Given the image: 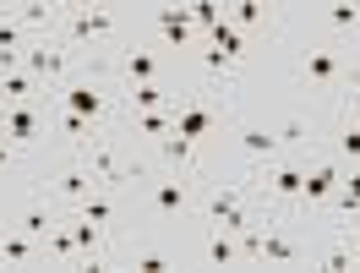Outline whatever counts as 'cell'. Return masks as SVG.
Here are the masks:
<instances>
[{
    "mask_svg": "<svg viewBox=\"0 0 360 273\" xmlns=\"http://www.w3.org/2000/svg\"><path fill=\"white\" fill-rule=\"evenodd\" d=\"M131 132L136 136H169L175 132V115L169 110H142V115H131Z\"/></svg>",
    "mask_w": 360,
    "mask_h": 273,
    "instance_id": "18",
    "label": "cell"
},
{
    "mask_svg": "<svg viewBox=\"0 0 360 273\" xmlns=\"http://www.w3.org/2000/svg\"><path fill=\"white\" fill-rule=\"evenodd\" d=\"M82 219H93V224H110V219H115V203H110V197H82Z\"/></svg>",
    "mask_w": 360,
    "mask_h": 273,
    "instance_id": "28",
    "label": "cell"
},
{
    "mask_svg": "<svg viewBox=\"0 0 360 273\" xmlns=\"http://www.w3.org/2000/svg\"><path fill=\"white\" fill-rule=\"evenodd\" d=\"M322 23L333 27V33H355V27H360V6H355V0H338V6L322 11Z\"/></svg>",
    "mask_w": 360,
    "mask_h": 273,
    "instance_id": "21",
    "label": "cell"
},
{
    "mask_svg": "<svg viewBox=\"0 0 360 273\" xmlns=\"http://www.w3.org/2000/svg\"><path fill=\"white\" fill-rule=\"evenodd\" d=\"M300 186H306V170H300V164H273L268 170V191L278 203H300Z\"/></svg>",
    "mask_w": 360,
    "mask_h": 273,
    "instance_id": "11",
    "label": "cell"
},
{
    "mask_svg": "<svg viewBox=\"0 0 360 273\" xmlns=\"http://www.w3.org/2000/svg\"><path fill=\"white\" fill-rule=\"evenodd\" d=\"M131 268H136V273H164V268H169V257H164V251H142Z\"/></svg>",
    "mask_w": 360,
    "mask_h": 273,
    "instance_id": "31",
    "label": "cell"
},
{
    "mask_svg": "<svg viewBox=\"0 0 360 273\" xmlns=\"http://www.w3.org/2000/svg\"><path fill=\"white\" fill-rule=\"evenodd\" d=\"M93 186H98V175H93L88 164H71L66 175H60V197H71V203H82Z\"/></svg>",
    "mask_w": 360,
    "mask_h": 273,
    "instance_id": "16",
    "label": "cell"
},
{
    "mask_svg": "<svg viewBox=\"0 0 360 273\" xmlns=\"http://www.w3.org/2000/svg\"><path fill=\"white\" fill-rule=\"evenodd\" d=\"M11 153H17V148H11V142H6V136H0V170H6V164H11Z\"/></svg>",
    "mask_w": 360,
    "mask_h": 273,
    "instance_id": "34",
    "label": "cell"
},
{
    "mask_svg": "<svg viewBox=\"0 0 360 273\" xmlns=\"http://www.w3.org/2000/svg\"><path fill=\"white\" fill-rule=\"evenodd\" d=\"M39 110L33 104H0V136L11 142V148H27V142H39Z\"/></svg>",
    "mask_w": 360,
    "mask_h": 273,
    "instance_id": "5",
    "label": "cell"
},
{
    "mask_svg": "<svg viewBox=\"0 0 360 273\" xmlns=\"http://www.w3.org/2000/svg\"><path fill=\"white\" fill-rule=\"evenodd\" d=\"M338 153H344V159H360V126H344V136H338Z\"/></svg>",
    "mask_w": 360,
    "mask_h": 273,
    "instance_id": "32",
    "label": "cell"
},
{
    "mask_svg": "<svg viewBox=\"0 0 360 273\" xmlns=\"http://www.w3.org/2000/svg\"><path fill=\"white\" fill-rule=\"evenodd\" d=\"M207 44H213V49H224L229 61H240V55H246V33H240V27L224 17L219 27H207Z\"/></svg>",
    "mask_w": 360,
    "mask_h": 273,
    "instance_id": "14",
    "label": "cell"
},
{
    "mask_svg": "<svg viewBox=\"0 0 360 273\" xmlns=\"http://www.w3.org/2000/svg\"><path fill=\"white\" fill-rule=\"evenodd\" d=\"M17 224H22V235H49V229H55V213H49L44 203H27Z\"/></svg>",
    "mask_w": 360,
    "mask_h": 273,
    "instance_id": "24",
    "label": "cell"
},
{
    "mask_svg": "<svg viewBox=\"0 0 360 273\" xmlns=\"http://www.w3.org/2000/svg\"><path fill=\"white\" fill-rule=\"evenodd\" d=\"M66 66H71V55L60 44H55V39H39V44H27L22 49V71L27 77H33V82H66Z\"/></svg>",
    "mask_w": 360,
    "mask_h": 273,
    "instance_id": "3",
    "label": "cell"
},
{
    "mask_svg": "<svg viewBox=\"0 0 360 273\" xmlns=\"http://www.w3.org/2000/svg\"><path fill=\"white\" fill-rule=\"evenodd\" d=\"M186 11H191V23H197V27H219V23L229 17V11L219 6V0H191Z\"/></svg>",
    "mask_w": 360,
    "mask_h": 273,
    "instance_id": "25",
    "label": "cell"
},
{
    "mask_svg": "<svg viewBox=\"0 0 360 273\" xmlns=\"http://www.w3.org/2000/svg\"><path fill=\"white\" fill-rule=\"evenodd\" d=\"M197 61H202V71H207V77H224V71H235V61H229L224 49H213V44H207L202 55H197Z\"/></svg>",
    "mask_w": 360,
    "mask_h": 273,
    "instance_id": "29",
    "label": "cell"
},
{
    "mask_svg": "<svg viewBox=\"0 0 360 273\" xmlns=\"http://www.w3.org/2000/svg\"><path fill=\"white\" fill-rule=\"evenodd\" d=\"M60 104H66L71 115H88V120H98V115L110 110V93L98 88L93 77H82V82H66V88H60Z\"/></svg>",
    "mask_w": 360,
    "mask_h": 273,
    "instance_id": "6",
    "label": "cell"
},
{
    "mask_svg": "<svg viewBox=\"0 0 360 273\" xmlns=\"http://www.w3.org/2000/svg\"><path fill=\"white\" fill-rule=\"evenodd\" d=\"M349 77V66H344V55H338L333 44H306V55H300V82H311V88H338Z\"/></svg>",
    "mask_w": 360,
    "mask_h": 273,
    "instance_id": "2",
    "label": "cell"
},
{
    "mask_svg": "<svg viewBox=\"0 0 360 273\" xmlns=\"http://www.w3.org/2000/svg\"><path fill=\"white\" fill-rule=\"evenodd\" d=\"M240 153L257 159V164H268L273 153H278V132H268V126H246V132H240Z\"/></svg>",
    "mask_w": 360,
    "mask_h": 273,
    "instance_id": "12",
    "label": "cell"
},
{
    "mask_svg": "<svg viewBox=\"0 0 360 273\" xmlns=\"http://www.w3.org/2000/svg\"><path fill=\"white\" fill-rule=\"evenodd\" d=\"M202 257L213 262V268H235V262H240V246H235V235H229V229H219V235H207Z\"/></svg>",
    "mask_w": 360,
    "mask_h": 273,
    "instance_id": "15",
    "label": "cell"
},
{
    "mask_svg": "<svg viewBox=\"0 0 360 273\" xmlns=\"http://www.w3.org/2000/svg\"><path fill=\"white\" fill-rule=\"evenodd\" d=\"M33 93H44V82H33L27 71H6L0 77V104H27Z\"/></svg>",
    "mask_w": 360,
    "mask_h": 273,
    "instance_id": "13",
    "label": "cell"
},
{
    "mask_svg": "<svg viewBox=\"0 0 360 273\" xmlns=\"http://www.w3.org/2000/svg\"><path fill=\"white\" fill-rule=\"evenodd\" d=\"M120 71L131 77V88H136V82H158V61L148 55V49H126V61H120Z\"/></svg>",
    "mask_w": 360,
    "mask_h": 273,
    "instance_id": "17",
    "label": "cell"
},
{
    "mask_svg": "<svg viewBox=\"0 0 360 273\" xmlns=\"http://www.w3.org/2000/svg\"><path fill=\"white\" fill-rule=\"evenodd\" d=\"M322 268H355V257H349V246H328V257H322Z\"/></svg>",
    "mask_w": 360,
    "mask_h": 273,
    "instance_id": "33",
    "label": "cell"
},
{
    "mask_svg": "<svg viewBox=\"0 0 360 273\" xmlns=\"http://www.w3.org/2000/svg\"><path fill=\"white\" fill-rule=\"evenodd\" d=\"M338 181H344V175H338V164H333V159L311 164V170H306V186H300V203H306V208L328 203V197L338 191Z\"/></svg>",
    "mask_w": 360,
    "mask_h": 273,
    "instance_id": "9",
    "label": "cell"
},
{
    "mask_svg": "<svg viewBox=\"0 0 360 273\" xmlns=\"http://www.w3.org/2000/svg\"><path fill=\"white\" fill-rule=\"evenodd\" d=\"M27 257H33V241H27V235H6V241H0V262H27Z\"/></svg>",
    "mask_w": 360,
    "mask_h": 273,
    "instance_id": "26",
    "label": "cell"
},
{
    "mask_svg": "<svg viewBox=\"0 0 360 273\" xmlns=\"http://www.w3.org/2000/svg\"><path fill=\"white\" fill-rule=\"evenodd\" d=\"M229 23L240 27V33H246V27H262L268 23V6H262V0H235V6H229Z\"/></svg>",
    "mask_w": 360,
    "mask_h": 273,
    "instance_id": "22",
    "label": "cell"
},
{
    "mask_svg": "<svg viewBox=\"0 0 360 273\" xmlns=\"http://www.w3.org/2000/svg\"><path fill=\"white\" fill-rule=\"evenodd\" d=\"M213 126H219V115L207 110L202 99H191V104H180V110H175V132L191 136V142H197V136H207Z\"/></svg>",
    "mask_w": 360,
    "mask_h": 273,
    "instance_id": "10",
    "label": "cell"
},
{
    "mask_svg": "<svg viewBox=\"0 0 360 273\" xmlns=\"http://www.w3.org/2000/svg\"><path fill=\"white\" fill-rule=\"evenodd\" d=\"M306 136H311V120H306V115H290V120L278 126V148H284V142H306Z\"/></svg>",
    "mask_w": 360,
    "mask_h": 273,
    "instance_id": "27",
    "label": "cell"
},
{
    "mask_svg": "<svg viewBox=\"0 0 360 273\" xmlns=\"http://www.w3.org/2000/svg\"><path fill=\"white\" fill-rule=\"evenodd\" d=\"M126 104H131V115H142V110H164V104H169V93L158 88V82H136V88L126 93Z\"/></svg>",
    "mask_w": 360,
    "mask_h": 273,
    "instance_id": "20",
    "label": "cell"
},
{
    "mask_svg": "<svg viewBox=\"0 0 360 273\" xmlns=\"http://www.w3.org/2000/svg\"><path fill=\"white\" fill-rule=\"evenodd\" d=\"M104 33H115L110 6H77V11H66V39L71 44H93V39H104Z\"/></svg>",
    "mask_w": 360,
    "mask_h": 273,
    "instance_id": "4",
    "label": "cell"
},
{
    "mask_svg": "<svg viewBox=\"0 0 360 273\" xmlns=\"http://www.w3.org/2000/svg\"><path fill=\"white\" fill-rule=\"evenodd\" d=\"M153 27L175 49H186L191 39H197V23H191V11H186V6H158V11H153Z\"/></svg>",
    "mask_w": 360,
    "mask_h": 273,
    "instance_id": "8",
    "label": "cell"
},
{
    "mask_svg": "<svg viewBox=\"0 0 360 273\" xmlns=\"http://www.w3.org/2000/svg\"><path fill=\"white\" fill-rule=\"evenodd\" d=\"M158 148H164V159L175 164V170H186V164H191V153H197V142H191V136H180V132L158 136Z\"/></svg>",
    "mask_w": 360,
    "mask_h": 273,
    "instance_id": "23",
    "label": "cell"
},
{
    "mask_svg": "<svg viewBox=\"0 0 360 273\" xmlns=\"http://www.w3.org/2000/svg\"><path fill=\"white\" fill-rule=\"evenodd\" d=\"M148 208H153L158 219H175V213L191 208V186L180 181V170L169 175V181H153V186H148Z\"/></svg>",
    "mask_w": 360,
    "mask_h": 273,
    "instance_id": "7",
    "label": "cell"
},
{
    "mask_svg": "<svg viewBox=\"0 0 360 273\" xmlns=\"http://www.w3.org/2000/svg\"><path fill=\"white\" fill-rule=\"evenodd\" d=\"M11 17H17L27 33H39V27H55V17H60V11H55V6H44V0H27V6H17Z\"/></svg>",
    "mask_w": 360,
    "mask_h": 273,
    "instance_id": "19",
    "label": "cell"
},
{
    "mask_svg": "<svg viewBox=\"0 0 360 273\" xmlns=\"http://www.w3.org/2000/svg\"><path fill=\"white\" fill-rule=\"evenodd\" d=\"M202 213H207V224H219L229 229V235H246L257 219H251V208H246V191L240 186H213L202 197Z\"/></svg>",
    "mask_w": 360,
    "mask_h": 273,
    "instance_id": "1",
    "label": "cell"
},
{
    "mask_svg": "<svg viewBox=\"0 0 360 273\" xmlns=\"http://www.w3.org/2000/svg\"><path fill=\"white\" fill-rule=\"evenodd\" d=\"M88 126H93L88 115H71V110H60V132H66L71 142H88Z\"/></svg>",
    "mask_w": 360,
    "mask_h": 273,
    "instance_id": "30",
    "label": "cell"
}]
</instances>
